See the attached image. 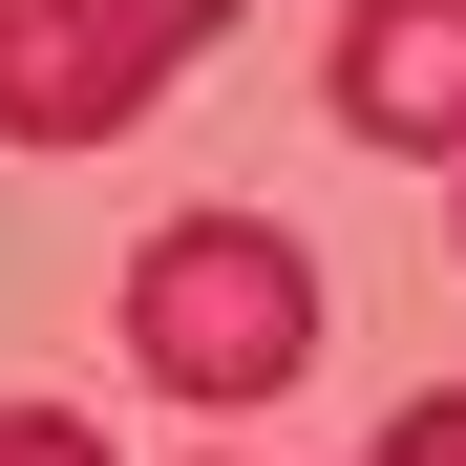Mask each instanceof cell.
Here are the masks:
<instances>
[{
  "mask_svg": "<svg viewBox=\"0 0 466 466\" xmlns=\"http://www.w3.org/2000/svg\"><path fill=\"white\" fill-rule=\"evenodd\" d=\"M319 106L360 148H466V0H360L339 64H319Z\"/></svg>",
  "mask_w": 466,
  "mask_h": 466,
  "instance_id": "3",
  "label": "cell"
},
{
  "mask_svg": "<svg viewBox=\"0 0 466 466\" xmlns=\"http://www.w3.org/2000/svg\"><path fill=\"white\" fill-rule=\"evenodd\" d=\"M127 360L170 381V403H276L297 360H319V255L255 212H170L127 255Z\"/></svg>",
  "mask_w": 466,
  "mask_h": 466,
  "instance_id": "1",
  "label": "cell"
},
{
  "mask_svg": "<svg viewBox=\"0 0 466 466\" xmlns=\"http://www.w3.org/2000/svg\"><path fill=\"white\" fill-rule=\"evenodd\" d=\"M360 466H466V381H445V403H403V424H381Z\"/></svg>",
  "mask_w": 466,
  "mask_h": 466,
  "instance_id": "5",
  "label": "cell"
},
{
  "mask_svg": "<svg viewBox=\"0 0 466 466\" xmlns=\"http://www.w3.org/2000/svg\"><path fill=\"white\" fill-rule=\"evenodd\" d=\"M0 466H106V424L86 403H0Z\"/></svg>",
  "mask_w": 466,
  "mask_h": 466,
  "instance_id": "4",
  "label": "cell"
},
{
  "mask_svg": "<svg viewBox=\"0 0 466 466\" xmlns=\"http://www.w3.org/2000/svg\"><path fill=\"white\" fill-rule=\"evenodd\" d=\"M233 0H0V148H106L170 106V64Z\"/></svg>",
  "mask_w": 466,
  "mask_h": 466,
  "instance_id": "2",
  "label": "cell"
}]
</instances>
